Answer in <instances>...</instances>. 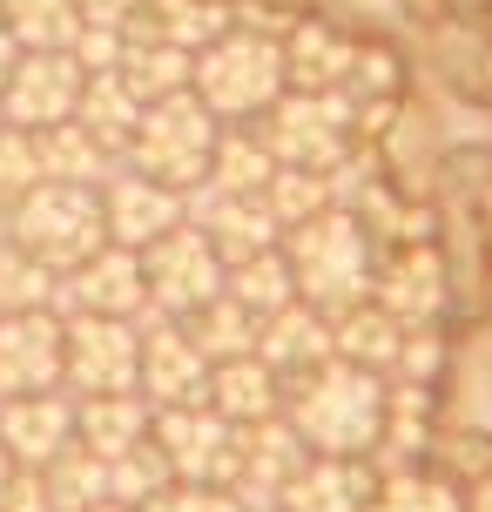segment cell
<instances>
[{
  "mask_svg": "<svg viewBox=\"0 0 492 512\" xmlns=\"http://www.w3.org/2000/svg\"><path fill=\"white\" fill-rule=\"evenodd\" d=\"M223 290H230L243 310H257V317L297 304V277H290V263H284V243H277V250L243 256V263H230V270H223Z\"/></svg>",
  "mask_w": 492,
  "mask_h": 512,
  "instance_id": "cell-28",
  "label": "cell"
},
{
  "mask_svg": "<svg viewBox=\"0 0 492 512\" xmlns=\"http://www.w3.org/2000/svg\"><path fill=\"white\" fill-rule=\"evenodd\" d=\"M284 418L297 425V438L311 452L331 459H364L378 432H385V378L358 371L344 358H324L311 371L284 378Z\"/></svg>",
  "mask_w": 492,
  "mask_h": 512,
  "instance_id": "cell-1",
  "label": "cell"
},
{
  "mask_svg": "<svg viewBox=\"0 0 492 512\" xmlns=\"http://www.w3.org/2000/svg\"><path fill=\"white\" fill-rule=\"evenodd\" d=\"M364 512H466L459 506V492L445 486V479H425V472H398L385 486L371 492V506Z\"/></svg>",
  "mask_w": 492,
  "mask_h": 512,
  "instance_id": "cell-33",
  "label": "cell"
},
{
  "mask_svg": "<svg viewBox=\"0 0 492 512\" xmlns=\"http://www.w3.org/2000/svg\"><path fill=\"white\" fill-rule=\"evenodd\" d=\"M209 405L223 411L230 425H263L284 411V378L250 351V358H223L209 364Z\"/></svg>",
  "mask_w": 492,
  "mask_h": 512,
  "instance_id": "cell-19",
  "label": "cell"
},
{
  "mask_svg": "<svg viewBox=\"0 0 492 512\" xmlns=\"http://www.w3.org/2000/svg\"><path fill=\"white\" fill-rule=\"evenodd\" d=\"M142 277H149V310H169V317H189L203 310L216 290H223V256L189 216H182L169 236H156L142 250Z\"/></svg>",
  "mask_w": 492,
  "mask_h": 512,
  "instance_id": "cell-9",
  "label": "cell"
},
{
  "mask_svg": "<svg viewBox=\"0 0 492 512\" xmlns=\"http://www.w3.org/2000/svg\"><path fill=\"white\" fill-rule=\"evenodd\" d=\"M351 115H358V102L344 88H284L257 115V142L270 149L277 169H324L331 176L351 149Z\"/></svg>",
  "mask_w": 492,
  "mask_h": 512,
  "instance_id": "cell-5",
  "label": "cell"
},
{
  "mask_svg": "<svg viewBox=\"0 0 492 512\" xmlns=\"http://www.w3.org/2000/svg\"><path fill=\"white\" fill-rule=\"evenodd\" d=\"M14 54H21V41L7 34V21H0V81H7V68H14Z\"/></svg>",
  "mask_w": 492,
  "mask_h": 512,
  "instance_id": "cell-36",
  "label": "cell"
},
{
  "mask_svg": "<svg viewBox=\"0 0 492 512\" xmlns=\"http://www.w3.org/2000/svg\"><path fill=\"white\" fill-rule=\"evenodd\" d=\"M196 102L216 115V122H257L263 108L290 88L284 68V41L277 34H250V27H230L216 34L209 48H196Z\"/></svg>",
  "mask_w": 492,
  "mask_h": 512,
  "instance_id": "cell-3",
  "label": "cell"
},
{
  "mask_svg": "<svg viewBox=\"0 0 492 512\" xmlns=\"http://www.w3.org/2000/svg\"><path fill=\"white\" fill-rule=\"evenodd\" d=\"M75 122L95 135V142H108V149H129L135 122H142V102H135L129 88H122V75L108 68V75H88V88H81V108Z\"/></svg>",
  "mask_w": 492,
  "mask_h": 512,
  "instance_id": "cell-29",
  "label": "cell"
},
{
  "mask_svg": "<svg viewBox=\"0 0 492 512\" xmlns=\"http://www.w3.org/2000/svg\"><path fill=\"white\" fill-rule=\"evenodd\" d=\"M41 142V176L48 182H81V189H102L115 176V149L95 142L81 122H54V128H34Z\"/></svg>",
  "mask_w": 492,
  "mask_h": 512,
  "instance_id": "cell-22",
  "label": "cell"
},
{
  "mask_svg": "<svg viewBox=\"0 0 492 512\" xmlns=\"http://www.w3.org/2000/svg\"><path fill=\"white\" fill-rule=\"evenodd\" d=\"M398 344H405V324L391 317L385 304H351L344 317H331V358L358 364V371H391L398 364Z\"/></svg>",
  "mask_w": 492,
  "mask_h": 512,
  "instance_id": "cell-21",
  "label": "cell"
},
{
  "mask_svg": "<svg viewBox=\"0 0 492 512\" xmlns=\"http://www.w3.org/2000/svg\"><path fill=\"white\" fill-rule=\"evenodd\" d=\"M479 216H486V243H492V189H486V203H479Z\"/></svg>",
  "mask_w": 492,
  "mask_h": 512,
  "instance_id": "cell-38",
  "label": "cell"
},
{
  "mask_svg": "<svg viewBox=\"0 0 492 512\" xmlns=\"http://www.w3.org/2000/svg\"><path fill=\"white\" fill-rule=\"evenodd\" d=\"M216 135H223V122L196 102V88H182V95H162V102L142 108V122L129 135V162L142 176H156V182H169V189L189 196L209 176Z\"/></svg>",
  "mask_w": 492,
  "mask_h": 512,
  "instance_id": "cell-6",
  "label": "cell"
},
{
  "mask_svg": "<svg viewBox=\"0 0 492 512\" xmlns=\"http://www.w3.org/2000/svg\"><path fill=\"white\" fill-rule=\"evenodd\" d=\"M102 216H108V243H122V250H149L156 236L176 230L189 209H182V189L142 176V169H115V176L102 182Z\"/></svg>",
  "mask_w": 492,
  "mask_h": 512,
  "instance_id": "cell-14",
  "label": "cell"
},
{
  "mask_svg": "<svg viewBox=\"0 0 492 512\" xmlns=\"http://www.w3.org/2000/svg\"><path fill=\"white\" fill-rule=\"evenodd\" d=\"M257 358L277 371V378H297V371H311V364L331 358V317L311 310L304 297L284 310H270L257 324Z\"/></svg>",
  "mask_w": 492,
  "mask_h": 512,
  "instance_id": "cell-17",
  "label": "cell"
},
{
  "mask_svg": "<svg viewBox=\"0 0 492 512\" xmlns=\"http://www.w3.org/2000/svg\"><path fill=\"white\" fill-rule=\"evenodd\" d=\"M54 310H68V317H142V310H149L142 250L102 243L88 263H75V270L61 277V290H54Z\"/></svg>",
  "mask_w": 492,
  "mask_h": 512,
  "instance_id": "cell-12",
  "label": "cell"
},
{
  "mask_svg": "<svg viewBox=\"0 0 492 512\" xmlns=\"http://www.w3.org/2000/svg\"><path fill=\"white\" fill-rule=\"evenodd\" d=\"M61 384L75 398L142 391V331H135V317H68Z\"/></svg>",
  "mask_w": 492,
  "mask_h": 512,
  "instance_id": "cell-8",
  "label": "cell"
},
{
  "mask_svg": "<svg viewBox=\"0 0 492 512\" xmlns=\"http://www.w3.org/2000/svg\"><path fill=\"white\" fill-rule=\"evenodd\" d=\"M81 88H88V68L68 48H21L7 81H0V108L14 128H54L75 122Z\"/></svg>",
  "mask_w": 492,
  "mask_h": 512,
  "instance_id": "cell-10",
  "label": "cell"
},
{
  "mask_svg": "<svg viewBox=\"0 0 492 512\" xmlns=\"http://www.w3.org/2000/svg\"><path fill=\"white\" fill-rule=\"evenodd\" d=\"M14 472H21V465L7 459V445H0V499H7V486H14Z\"/></svg>",
  "mask_w": 492,
  "mask_h": 512,
  "instance_id": "cell-37",
  "label": "cell"
},
{
  "mask_svg": "<svg viewBox=\"0 0 492 512\" xmlns=\"http://www.w3.org/2000/svg\"><path fill=\"white\" fill-rule=\"evenodd\" d=\"M0 21L21 48H68L81 34L75 0H0Z\"/></svg>",
  "mask_w": 492,
  "mask_h": 512,
  "instance_id": "cell-30",
  "label": "cell"
},
{
  "mask_svg": "<svg viewBox=\"0 0 492 512\" xmlns=\"http://www.w3.org/2000/svg\"><path fill=\"white\" fill-rule=\"evenodd\" d=\"M135 331H142V391H149V405H203L209 358L189 337V324L169 317V310H142Z\"/></svg>",
  "mask_w": 492,
  "mask_h": 512,
  "instance_id": "cell-11",
  "label": "cell"
},
{
  "mask_svg": "<svg viewBox=\"0 0 492 512\" xmlns=\"http://www.w3.org/2000/svg\"><path fill=\"white\" fill-rule=\"evenodd\" d=\"M115 75H122V88H129L135 102L149 108V102H162V95H182V88H189L196 54H189V48H169V41H129Z\"/></svg>",
  "mask_w": 492,
  "mask_h": 512,
  "instance_id": "cell-24",
  "label": "cell"
},
{
  "mask_svg": "<svg viewBox=\"0 0 492 512\" xmlns=\"http://www.w3.org/2000/svg\"><path fill=\"white\" fill-rule=\"evenodd\" d=\"M351 41L344 34H331L324 21H290L284 34V68H290V88H344V75H351Z\"/></svg>",
  "mask_w": 492,
  "mask_h": 512,
  "instance_id": "cell-23",
  "label": "cell"
},
{
  "mask_svg": "<svg viewBox=\"0 0 492 512\" xmlns=\"http://www.w3.org/2000/svg\"><path fill=\"white\" fill-rule=\"evenodd\" d=\"M142 512H243L230 486H162Z\"/></svg>",
  "mask_w": 492,
  "mask_h": 512,
  "instance_id": "cell-34",
  "label": "cell"
},
{
  "mask_svg": "<svg viewBox=\"0 0 492 512\" xmlns=\"http://www.w3.org/2000/svg\"><path fill=\"white\" fill-rule=\"evenodd\" d=\"M263 209L277 216V230H297L304 216L331 209V176L324 169H277L263 182Z\"/></svg>",
  "mask_w": 492,
  "mask_h": 512,
  "instance_id": "cell-31",
  "label": "cell"
},
{
  "mask_svg": "<svg viewBox=\"0 0 492 512\" xmlns=\"http://www.w3.org/2000/svg\"><path fill=\"white\" fill-rule=\"evenodd\" d=\"M149 425H156V405H149L142 391L75 398V438L88 445V452H102V459H115V452L142 445V438H149Z\"/></svg>",
  "mask_w": 492,
  "mask_h": 512,
  "instance_id": "cell-20",
  "label": "cell"
},
{
  "mask_svg": "<svg viewBox=\"0 0 492 512\" xmlns=\"http://www.w3.org/2000/svg\"><path fill=\"white\" fill-rule=\"evenodd\" d=\"M68 351V317L61 310H7L0 317V398L14 391H54Z\"/></svg>",
  "mask_w": 492,
  "mask_h": 512,
  "instance_id": "cell-13",
  "label": "cell"
},
{
  "mask_svg": "<svg viewBox=\"0 0 492 512\" xmlns=\"http://www.w3.org/2000/svg\"><path fill=\"white\" fill-rule=\"evenodd\" d=\"M81 27H129L142 14V0H75Z\"/></svg>",
  "mask_w": 492,
  "mask_h": 512,
  "instance_id": "cell-35",
  "label": "cell"
},
{
  "mask_svg": "<svg viewBox=\"0 0 492 512\" xmlns=\"http://www.w3.org/2000/svg\"><path fill=\"white\" fill-rule=\"evenodd\" d=\"M371 304H385L398 324H425V317L445 304V263H439V250L405 243V250L371 277Z\"/></svg>",
  "mask_w": 492,
  "mask_h": 512,
  "instance_id": "cell-16",
  "label": "cell"
},
{
  "mask_svg": "<svg viewBox=\"0 0 492 512\" xmlns=\"http://www.w3.org/2000/svg\"><path fill=\"white\" fill-rule=\"evenodd\" d=\"M41 142H34V128H0V209H14L27 189H41Z\"/></svg>",
  "mask_w": 492,
  "mask_h": 512,
  "instance_id": "cell-32",
  "label": "cell"
},
{
  "mask_svg": "<svg viewBox=\"0 0 492 512\" xmlns=\"http://www.w3.org/2000/svg\"><path fill=\"white\" fill-rule=\"evenodd\" d=\"M41 486H48L54 512H88V506H108V459L88 452V445H61L48 465H41Z\"/></svg>",
  "mask_w": 492,
  "mask_h": 512,
  "instance_id": "cell-26",
  "label": "cell"
},
{
  "mask_svg": "<svg viewBox=\"0 0 492 512\" xmlns=\"http://www.w3.org/2000/svg\"><path fill=\"white\" fill-rule=\"evenodd\" d=\"M7 236H14L34 263H48L54 277H68L75 263H88V256L108 243L102 189H81V182H41V189H27L21 203L7 209Z\"/></svg>",
  "mask_w": 492,
  "mask_h": 512,
  "instance_id": "cell-4",
  "label": "cell"
},
{
  "mask_svg": "<svg viewBox=\"0 0 492 512\" xmlns=\"http://www.w3.org/2000/svg\"><path fill=\"white\" fill-rule=\"evenodd\" d=\"M284 263L297 277V297L324 317H344L351 304L371 297V236H364L358 209H317L297 230H284Z\"/></svg>",
  "mask_w": 492,
  "mask_h": 512,
  "instance_id": "cell-2",
  "label": "cell"
},
{
  "mask_svg": "<svg viewBox=\"0 0 492 512\" xmlns=\"http://www.w3.org/2000/svg\"><path fill=\"white\" fill-rule=\"evenodd\" d=\"M182 324H189V337L203 344L209 364H223V358H250V351H257V324H263V317H257V310H243L230 290H216V297H209L203 310H189Z\"/></svg>",
  "mask_w": 492,
  "mask_h": 512,
  "instance_id": "cell-27",
  "label": "cell"
},
{
  "mask_svg": "<svg viewBox=\"0 0 492 512\" xmlns=\"http://www.w3.org/2000/svg\"><path fill=\"white\" fill-rule=\"evenodd\" d=\"M88 512H135V506H115V499H108V506H88Z\"/></svg>",
  "mask_w": 492,
  "mask_h": 512,
  "instance_id": "cell-39",
  "label": "cell"
},
{
  "mask_svg": "<svg viewBox=\"0 0 492 512\" xmlns=\"http://www.w3.org/2000/svg\"><path fill=\"white\" fill-rule=\"evenodd\" d=\"M0 128H7V108H0Z\"/></svg>",
  "mask_w": 492,
  "mask_h": 512,
  "instance_id": "cell-40",
  "label": "cell"
},
{
  "mask_svg": "<svg viewBox=\"0 0 492 512\" xmlns=\"http://www.w3.org/2000/svg\"><path fill=\"white\" fill-rule=\"evenodd\" d=\"M149 438L169 459V479H182V486H230L243 465V425H230L209 398L203 405H156Z\"/></svg>",
  "mask_w": 492,
  "mask_h": 512,
  "instance_id": "cell-7",
  "label": "cell"
},
{
  "mask_svg": "<svg viewBox=\"0 0 492 512\" xmlns=\"http://www.w3.org/2000/svg\"><path fill=\"white\" fill-rule=\"evenodd\" d=\"M277 176L270 149L257 142V128H223L216 135V155H209V176L196 189H216V196H263V182Z\"/></svg>",
  "mask_w": 492,
  "mask_h": 512,
  "instance_id": "cell-25",
  "label": "cell"
},
{
  "mask_svg": "<svg viewBox=\"0 0 492 512\" xmlns=\"http://www.w3.org/2000/svg\"><path fill=\"white\" fill-rule=\"evenodd\" d=\"M0 445H7L14 465L41 472L61 445H75V398L61 384L54 391H14V398H0Z\"/></svg>",
  "mask_w": 492,
  "mask_h": 512,
  "instance_id": "cell-15",
  "label": "cell"
},
{
  "mask_svg": "<svg viewBox=\"0 0 492 512\" xmlns=\"http://www.w3.org/2000/svg\"><path fill=\"white\" fill-rule=\"evenodd\" d=\"M371 472H364V459H331V452H311L304 459V472L284 486V499L277 506L284 512H364L371 506Z\"/></svg>",
  "mask_w": 492,
  "mask_h": 512,
  "instance_id": "cell-18",
  "label": "cell"
}]
</instances>
